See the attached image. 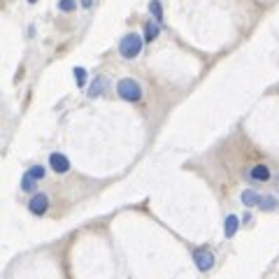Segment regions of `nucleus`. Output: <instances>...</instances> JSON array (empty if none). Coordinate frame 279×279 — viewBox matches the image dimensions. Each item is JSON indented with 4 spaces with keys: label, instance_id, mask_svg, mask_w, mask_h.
<instances>
[{
    "label": "nucleus",
    "instance_id": "f03ea898",
    "mask_svg": "<svg viewBox=\"0 0 279 279\" xmlns=\"http://www.w3.org/2000/svg\"><path fill=\"white\" fill-rule=\"evenodd\" d=\"M117 93L123 100H128V103H138L140 98H142V88L135 79H121L117 84Z\"/></svg>",
    "mask_w": 279,
    "mask_h": 279
},
{
    "label": "nucleus",
    "instance_id": "39448f33",
    "mask_svg": "<svg viewBox=\"0 0 279 279\" xmlns=\"http://www.w3.org/2000/svg\"><path fill=\"white\" fill-rule=\"evenodd\" d=\"M49 165H52V170L58 172V174H63V172L70 170V161L65 158L63 154H52V156H49Z\"/></svg>",
    "mask_w": 279,
    "mask_h": 279
},
{
    "label": "nucleus",
    "instance_id": "0eeeda50",
    "mask_svg": "<svg viewBox=\"0 0 279 279\" xmlns=\"http://www.w3.org/2000/svg\"><path fill=\"white\" fill-rule=\"evenodd\" d=\"M158 33H161V23L156 21V19L144 23V40H147V42L156 40V37H158Z\"/></svg>",
    "mask_w": 279,
    "mask_h": 279
},
{
    "label": "nucleus",
    "instance_id": "7ed1b4c3",
    "mask_svg": "<svg viewBox=\"0 0 279 279\" xmlns=\"http://www.w3.org/2000/svg\"><path fill=\"white\" fill-rule=\"evenodd\" d=\"M193 261H195V268L200 272H207V270L214 268V254L209 251L207 247H200L193 251Z\"/></svg>",
    "mask_w": 279,
    "mask_h": 279
},
{
    "label": "nucleus",
    "instance_id": "f257e3e1",
    "mask_svg": "<svg viewBox=\"0 0 279 279\" xmlns=\"http://www.w3.org/2000/svg\"><path fill=\"white\" fill-rule=\"evenodd\" d=\"M119 52H121L123 58H135V56H140V52H142V37H140L138 33L123 35V40L119 44Z\"/></svg>",
    "mask_w": 279,
    "mask_h": 279
},
{
    "label": "nucleus",
    "instance_id": "1a4fd4ad",
    "mask_svg": "<svg viewBox=\"0 0 279 279\" xmlns=\"http://www.w3.org/2000/svg\"><path fill=\"white\" fill-rule=\"evenodd\" d=\"M261 203V195L256 191H244L242 193V205H247V207H256Z\"/></svg>",
    "mask_w": 279,
    "mask_h": 279
},
{
    "label": "nucleus",
    "instance_id": "423d86ee",
    "mask_svg": "<svg viewBox=\"0 0 279 279\" xmlns=\"http://www.w3.org/2000/svg\"><path fill=\"white\" fill-rule=\"evenodd\" d=\"M249 177L254 179V182H268L270 179V170L265 165H254L251 170H249Z\"/></svg>",
    "mask_w": 279,
    "mask_h": 279
},
{
    "label": "nucleus",
    "instance_id": "9d476101",
    "mask_svg": "<svg viewBox=\"0 0 279 279\" xmlns=\"http://www.w3.org/2000/svg\"><path fill=\"white\" fill-rule=\"evenodd\" d=\"M277 198L275 195H265V198H261V203H258V207L261 209H265V212H272V209H277Z\"/></svg>",
    "mask_w": 279,
    "mask_h": 279
},
{
    "label": "nucleus",
    "instance_id": "9b49d317",
    "mask_svg": "<svg viewBox=\"0 0 279 279\" xmlns=\"http://www.w3.org/2000/svg\"><path fill=\"white\" fill-rule=\"evenodd\" d=\"M149 10L154 14V19L158 23H163V7H161V0H151L149 2Z\"/></svg>",
    "mask_w": 279,
    "mask_h": 279
},
{
    "label": "nucleus",
    "instance_id": "6e6552de",
    "mask_svg": "<svg viewBox=\"0 0 279 279\" xmlns=\"http://www.w3.org/2000/svg\"><path fill=\"white\" fill-rule=\"evenodd\" d=\"M237 226H240V219H237L235 214H230V216H226V224H224V233L226 237H233L237 233Z\"/></svg>",
    "mask_w": 279,
    "mask_h": 279
},
{
    "label": "nucleus",
    "instance_id": "ddd939ff",
    "mask_svg": "<svg viewBox=\"0 0 279 279\" xmlns=\"http://www.w3.org/2000/svg\"><path fill=\"white\" fill-rule=\"evenodd\" d=\"M35 182H37V179L31 177V174L26 172V174H23V179H21V189H23V191H35Z\"/></svg>",
    "mask_w": 279,
    "mask_h": 279
},
{
    "label": "nucleus",
    "instance_id": "a211bd4d",
    "mask_svg": "<svg viewBox=\"0 0 279 279\" xmlns=\"http://www.w3.org/2000/svg\"><path fill=\"white\" fill-rule=\"evenodd\" d=\"M28 2H37V0H28Z\"/></svg>",
    "mask_w": 279,
    "mask_h": 279
},
{
    "label": "nucleus",
    "instance_id": "4468645a",
    "mask_svg": "<svg viewBox=\"0 0 279 279\" xmlns=\"http://www.w3.org/2000/svg\"><path fill=\"white\" fill-rule=\"evenodd\" d=\"M58 10H61V12L77 10V0H58Z\"/></svg>",
    "mask_w": 279,
    "mask_h": 279
},
{
    "label": "nucleus",
    "instance_id": "f8f14e48",
    "mask_svg": "<svg viewBox=\"0 0 279 279\" xmlns=\"http://www.w3.org/2000/svg\"><path fill=\"white\" fill-rule=\"evenodd\" d=\"M103 86H105V79H103V77H98L96 82L91 84V88H88V96H91V98L100 96V93H103Z\"/></svg>",
    "mask_w": 279,
    "mask_h": 279
},
{
    "label": "nucleus",
    "instance_id": "2eb2a0df",
    "mask_svg": "<svg viewBox=\"0 0 279 279\" xmlns=\"http://www.w3.org/2000/svg\"><path fill=\"white\" fill-rule=\"evenodd\" d=\"M75 82H77V86L86 84V70L84 68H75Z\"/></svg>",
    "mask_w": 279,
    "mask_h": 279
},
{
    "label": "nucleus",
    "instance_id": "dca6fc26",
    "mask_svg": "<svg viewBox=\"0 0 279 279\" xmlns=\"http://www.w3.org/2000/svg\"><path fill=\"white\" fill-rule=\"evenodd\" d=\"M28 174H31V177H35V179H42V177H44V168H42V165H35V168H31V170H28Z\"/></svg>",
    "mask_w": 279,
    "mask_h": 279
},
{
    "label": "nucleus",
    "instance_id": "20e7f679",
    "mask_svg": "<svg viewBox=\"0 0 279 279\" xmlns=\"http://www.w3.org/2000/svg\"><path fill=\"white\" fill-rule=\"evenodd\" d=\"M47 207H49V198L44 193H35L31 198V203H28V209H31L35 216H42L47 212Z\"/></svg>",
    "mask_w": 279,
    "mask_h": 279
},
{
    "label": "nucleus",
    "instance_id": "f3484780",
    "mask_svg": "<svg viewBox=\"0 0 279 279\" xmlns=\"http://www.w3.org/2000/svg\"><path fill=\"white\" fill-rule=\"evenodd\" d=\"M82 5H84V7H91V5H93V0H82Z\"/></svg>",
    "mask_w": 279,
    "mask_h": 279
}]
</instances>
